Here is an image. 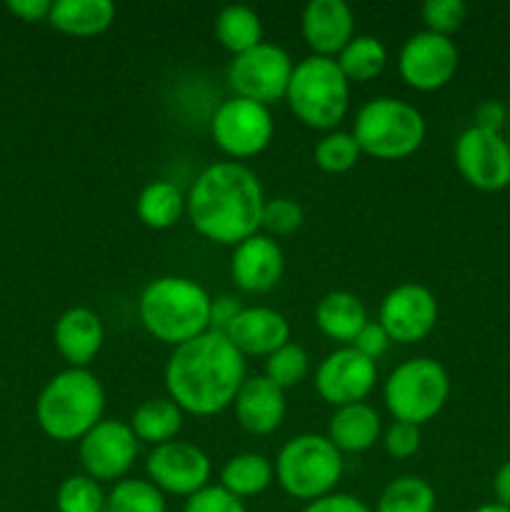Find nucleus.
I'll return each mask as SVG.
<instances>
[{
	"label": "nucleus",
	"mask_w": 510,
	"mask_h": 512,
	"mask_svg": "<svg viewBox=\"0 0 510 512\" xmlns=\"http://www.w3.org/2000/svg\"><path fill=\"white\" fill-rule=\"evenodd\" d=\"M105 340L103 320L95 310L85 305L68 308L53 328V343L60 358L68 363V368H88L100 353Z\"/></svg>",
	"instance_id": "20"
},
{
	"label": "nucleus",
	"mask_w": 510,
	"mask_h": 512,
	"mask_svg": "<svg viewBox=\"0 0 510 512\" xmlns=\"http://www.w3.org/2000/svg\"><path fill=\"white\" fill-rule=\"evenodd\" d=\"M183 410L170 398H148L135 408L130 418L138 443H148L153 448L170 443L183 430Z\"/></svg>",
	"instance_id": "25"
},
{
	"label": "nucleus",
	"mask_w": 510,
	"mask_h": 512,
	"mask_svg": "<svg viewBox=\"0 0 510 512\" xmlns=\"http://www.w3.org/2000/svg\"><path fill=\"white\" fill-rule=\"evenodd\" d=\"M140 443L130 423L123 420H100L78 443L80 465L85 475L98 483H115L128 475L138 458Z\"/></svg>",
	"instance_id": "14"
},
{
	"label": "nucleus",
	"mask_w": 510,
	"mask_h": 512,
	"mask_svg": "<svg viewBox=\"0 0 510 512\" xmlns=\"http://www.w3.org/2000/svg\"><path fill=\"white\" fill-rule=\"evenodd\" d=\"M293 68L295 63L288 50L263 40L255 48L233 55L225 80H228L235 98L255 100V103L270 108L278 100H285Z\"/></svg>",
	"instance_id": "9"
},
{
	"label": "nucleus",
	"mask_w": 510,
	"mask_h": 512,
	"mask_svg": "<svg viewBox=\"0 0 510 512\" xmlns=\"http://www.w3.org/2000/svg\"><path fill=\"white\" fill-rule=\"evenodd\" d=\"M243 310V305L235 300V295H218V298L210 300V330L215 333H225L228 325L238 318V313Z\"/></svg>",
	"instance_id": "41"
},
{
	"label": "nucleus",
	"mask_w": 510,
	"mask_h": 512,
	"mask_svg": "<svg viewBox=\"0 0 510 512\" xmlns=\"http://www.w3.org/2000/svg\"><path fill=\"white\" fill-rule=\"evenodd\" d=\"M365 323H368V310L363 300L348 290H330L315 305V325L325 338L335 343L353 345Z\"/></svg>",
	"instance_id": "23"
},
{
	"label": "nucleus",
	"mask_w": 510,
	"mask_h": 512,
	"mask_svg": "<svg viewBox=\"0 0 510 512\" xmlns=\"http://www.w3.org/2000/svg\"><path fill=\"white\" fill-rule=\"evenodd\" d=\"M303 512H373L370 505L348 493H330L305 505Z\"/></svg>",
	"instance_id": "40"
},
{
	"label": "nucleus",
	"mask_w": 510,
	"mask_h": 512,
	"mask_svg": "<svg viewBox=\"0 0 510 512\" xmlns=\"http://www.w3.org/2000/svg\"><path fill=\"white\" fill-rule=\"evenodd\" d=\"M343 453L328 435L303 433L290 438L275 458V480L295 500L325 498L335 493L343 478Z\"/></svg>",
	"instance_id": "6"
},
{
	"label": "nucleus",
	"mask_w": 510,
	"mask_h": 512,
	"mask_svg": "<svg viewBox=\"0 0 510 512\" xmlns=\"http://www.w3.org/2000/svg\"><path fill=\"white\" fill-rule=\"evenodd\" d=\"M285 273V255L278 240L265 233H255L233 248L230 278L243 293H270Z\"/></svg>",
	"instance_id": "17"
},
{
	"label": "nucleus",
	"mask_w": 510,
	"mask_h": 512,
	"mask_svg": "<svg viewBox=\"0 0 510 512\" xmlns=\"http://www.w3.org/2000/svg\"><path fill=\"white\" fill-rule=\"evenodd\" d=\"M108 512H168L165 493L150 480L123 478L113 485L105 498Z\"/></svg>",
	"instance_id": "31"
},
{
	"label": "nucleus",
	"mask_w": 510,
	"mask_h": 512,
	"mask_svg": "<svg viewBox=\"0 0 510 512\" xmlns=\"http://www.w3.org/2000/svg\"><path fill=\"white\" fill-rule=\"evenodd\" d=\"M458 45L448 35L420 30L403 43L398 55V73L413 90L433 93L445 88L458 73Z\"/></svg>",
	"instance_id": "12"
},
{
	"label": "nucleus",
	"mask_w": 510,
	"mask_h": 512,
	"mask_svg": "<svg viewBox=\"0 0 510 512\" xmlns=\"http://www.w3.org/2000/svg\"><path fill=\"white\" fill-rule=\"evenodd\" d=\"M353 138L363 155L375 160H403L425 140V118L415 105L400 98L368 100L355 113Z\"/></svg>",
	"instance_id": "7"
},
{
	"label": "nucleus",
	"mask_w": 510,
	"mask_h": 512,
	"mask_svg": "<svg viewBox=\"0 0 510 512\" xmlns=\"http://www.w3.org/2000/svg\"><path fill=\"white\" fill-rule=\"evenodd\" d=\"M310 373V355L303 345L285 343L265 358V378L278 385L280 390H290L303 383Z\"/></svg>",
	"instance_id": "33"
},
{
	"label": "nucleus",
	"mask_w": 510,
	"mask_h": 512,
	"mask_svg": "<svg viewBox=\"0 0 510 512\" xmlns=\"http://www.w3.org/2000/svg\"><path fill=\"white\" fill-rule=\"evenodd\" d=\"M473 512H510V508H505V505L500 503H485V505H478Z\"/></svg>",
	"instance_id": "45"
},
{
	"label": "nucleus",
	"mask_w": 510,
	"mask_h": 512,
	"mask_svg": "<svg viewBox=\"0 0 510 512\" xmlns=\"http://www.w3.org/2000/svg\"><path fill=\"white\" fill-rule=\"evenodd\" d=\"M383 433V423L373 405L355 403L335 408L328 420V440L340 453H365Z\"/></svg>",
	"instance_id": "22"
},
{
	"label": "nucleus",
	"mask_w": 510,
	"mask_h": 512,
	"mask_svg": "<svg viewBox=\"0 0 510 512\" xmlns=\"http://www.w3.org/2000/svg\"><path fill=\"white\" fill-rule=\"evenodd\" d=\"M505 123V105L500 100H483L475 108V128L490 130V133H500Z\"/></svg>",
	"instance_id": "42"
},
{
	"label": "nucleus",
	"mask_w": 510,
	"mask_h": 512,
	"mask_svg": "<svg viewBox=\"0 0 510 512\" xmlns=\"http://www.w3.org/2000/svg\"><path fill=\"white\" fill-rule=\"evenodd\" d=\"M390 343H393V340H390V335L385 333V328L380 323H365V328L360 330L358 333V338L353 340V348L358 350L360 355H365V358L368 360H378V358H383L385 353H388V348H390Z\"/></svg>",
	"instance_id": "39"
},
{
	"label": "nucleus",
	"mask_w": 510,
	"mask_h": 512,
	"mask_svg": "<svg viewBox=\"0 0 510 512\" xmlns=\"http://www.w3.org/2000/svg\"><path fill=\"white\" fill-rule=\"evenodd\" d=\"M263 205L258 175L238 160L208 165L185 193V215L195 233L233 248L260 233Z\"/></svg>",
	"instance_id": "1"
},
{
	"label": "nucleus",
	"mask_w": 510,
	"mask_h": 512,
	"mask_svg": "<svg viewBox=\"0 0 510 512\" xmlns=\"http://www.w3.org/2000/svg\"><path fill=\"white\" fill-rule=\"evenodd\" d=\"M300 30L313 55L338 58L355 38V15L345 0H310L300 15Z\"/></svg>",
	"instance_id": "18"
},
{
	"label": "nucleus",
	"mask_w": 510,
	"mask_h": 512,
	"mask_svg": "<svg viewBox=\"0 0 510 512\" xmlns=\"http://www.w3.org/2000/svg\"><path fill=\"white\" fill-rule=\"evenodd\" d=\"M453 163L475 190L498 193L510 185V143L500 133L470 125L455 140Z\"/></svg>",
	"instance_id": "11"
},
{
	"label": "nucleus",
	"mask_w": 510,
	"mask_h": 512,
	"mask_svg": "<svg viewBox=\"0 0 510 512\" xmlns=\"http://www.w3.org/2000/svg\"><path fill=\"white\" fill-rule=\"evenodd\" d=\"M145 473H148L150 483L163 490L165 495H180L188 500L198 490L208 488L213 463L198 445L185 443V440H170V443L150 450L148 460H145Z\"/></svg>",
	"instance_id": "13"
},
{
	"label": "nucleus",
	"mask_w": 510,
	"mask_h": 512,
	"mask_svg": "<svg viewBox=\"0 0 510 512\" xmlns=\"http://www.w3.org/2000/svg\"><path fill=\"white\" fill-rule=\"evenodd\" d=\"M305 213L295 200L290 198H273L265 200L263 205V218H260V228L265 235H290L303 225Z\"/></svg>",
	"instance_id": "35"
},
{
	"label": "nucleus",
	"mask_w": 510,
	"mask_h": 512,
	"mask_svg": "<svg viewBox=\"0 0 510 512\" xmlns=\"http://www.w3.org/2000/svg\"><path fill=\"white\" fill-rule=\"evenodd\" d=\"M140 223L150 230H168L185 215V193L170 180H150L135 200Z\"/></svg>",
	"instance_id": "26"
},
{
	"label": "nucleus",
	"mask_w": 510,
	"mask_h": 512,
	"mask_svg": "<svg viewBox=\"0 0 510 512\" xmlns=\"http://www.w3.org/2000/svg\"><path fill=\"white\" fill-rule=\"evenodd\" d=\"M245 380V358L215 330L173 348L165 363L168 398L195 418H210L233 408Z\"/></svg>",
	"instance_id": "2"
},
{
	"label": "nucleus",
	"mask_w": 510,
	"mask_h": 512,
	"mask_svg": "<svg viewBox=\"0 0 510 512\" xmlns=\"http://www.w3.org/2000/svg\"><path fill=\"white\" fill-rule=\"evenodd\" d=\"M450 395V375L435 358H410L388 375L383 400L388 413L400 423L425 425L445 408Z\"/></svg>",
	"instance_id": "8"
},
{
	"label": "nucleus",
	"mask_w": 510,
	"mask_h": 512,
	"mask_svg": "<svg viewBox=\"0 0 510 512\" xmlns=\"http://www.w3.org/2000/svg\"><path fill=\"white\" fill-rule=\"evenodd\" d=\"M50 8L53 3L48 0H10L8 10L13 15H18L25 23H38V20H48Z\"/></svg>",
	"instance_id": "43"
},
{
	"label": "nucleus",
	"mask_w": 510,
	"mask_h": 512,
	"mask_svg": "<svg viewBox=\"0 0 510 512\" xmlns=\"http://www.w3.org/2000/svg\"><path fill=\"white\" fill-rule=\"evenodd\" d=\"M383 448L395 460L413 458L420 450V428L418 425L393 420L383 433Z\"/></svg>",
	"instance_id": "38"
},
{
	"label": "nucleus",
	"mask_w": 510,
	"mask_h": 512,
	"mask_svg": "<svg viewBox=\"0 0 510 512\" xmlns=\"http://www.w3.org/2000/svg\"><path fill=\"white\" fill-rule=\"evenodd\" d=\"M285 103L300 123L328 133L348 115L350 83L335 58L308 55L295 63Z\"/></svg>",
	"instance_id": "5"
},
{
	"label": "nucleus",
	"mask_w": 510,
	"mask_h": 512,
	"mask_svg": "<svg viewBox=\"0 0 510 512\" xmlns=\"http://www.w3.org/2000/svg\"><path fill=\"white\" fill-rule=\"evenodd\" d=\"M378 380V365L360 355L353 345L333 350L315 370V390L333 408L365 403Z\"/></svg>",
	"instance_id": "16"
},
{
	"label": "nucleus",
	"mask_w": 510,
	"mask_h": 512,
	"mask_svg": "<svg viewBox=\"0 0 510 512\" xmlns=\"http://www.w3.org/2000/svg\"><path fill=\"white\" fill-rule=\"evenodd\" d=\"M235 420L240 428L250 435H270L283 425L285 413H288V400L285 390L270 383L265 375L248 378L235 395Z\"/></svg>",
	"instance_id": "21"
},
{
	"label": "nucleus",
	"mask_w": 510,
	"mask_h": 512,
	"mask_svg": "<svg viewBox=\"0 0 510 512\" xmlns=\"http://www.w3.org/2000/svg\"><path fill=\"white\" fill-rule=\"evenodd\" d=\"M210 135L213 143L233 160L255 158L273 140L275 120L268 105L233 95L215 108L210 118Z\"/></svg>",
	"instance_id": "10"
},
{
	"label": "nucleus",
	"mask_w": 510,
	"mask_h": 512,
	"mask_svg": "<svg viewBox=\"0 0 510 512\" xmlns=\"http://www.w3.org/2000/svg\"><path fill=\"white\" fill-rule=\"evenodd\" d=\"M493 493H495V503L510 508V460H505V463L495 470Z\"/></svg>",
	"instance_id": "44"
},
{
	"label": "nucleus",
	"mask_w": 510,
	"mask_h": 512,
	"mask_svg": "<svg viewBox=\"0 0 510 512\" xmlns=\"http://www.w3.org/2000/svg\"><path fill=\"white\" fill-rule=\"evenodd\" d=\"M338 68L348 78V83H368V80L378 78L388 65V48L375 35H355L340 55L335 58Z\"/></svg>",
	"instance_id": "29"
},
{
	"label": "nucleus",
	"mask_w": 510,
	"mask_h": 512,
	"mask_svg": "<svg viewBox=\"0 0 510 512\" xmlns=\"http://www.w3.org/2000/svg\"><path fill=\"white\" fill-rule=\"evenodd\" d=\"M223 335L243 358L245 355L268 358L285 343H290V323L280 310L253 305V308L240 310L238 318L228 325Z\"/></svg>",
	"instance_id": "19"
},
{
	"label": "nucleus",
	"mask_w": 510,
	"mask_h": 512,
	"mask_svg": "<svg viewBox=\"0 0 510 512\" xmlns=\"http://www.w3.org/2000/svg\"><path fill=\"white\" fill-rule=\"evenodd\" d=\"M183 512H248L245 503L220 485H208L185 500Z\"/></svg>",
	"instance_id": "37"
},
{
	"label": "nucleus",
	"mask_w": 510,
	"mask_h": 512,
	"mask_svg": "<svg viewBox=\"0 0 510 512\" xmlns=\"http://www.w3.org/2000/svg\"><path fill=\"white\" fill-rule=\"evenodd\" d=\"M465 18H468V5L463 0H428L423 5V23L430 33L450 38L455 30L463 28Z\"/></svg>",
	"instance_id": "36"
},
{
	"label": "nucleus",
	"mask_w": 510,
	"mask_h": 512,
	"mask_svg": "<svg viewBox=\"0 0 510 512\" xmlns=\"http://www.w3.org/2000/svg\"><path fill=\"white\" fill-rule=\"evenodd\" d=\"M115 20V5L110 0H58L53 3L48 23L73 38H95L105 33Z\"/></svg>",
	"instance_id": "24"
},
{
	"label": "nucleus",
	"mask_w": 510,
	"mask_h": 512,
	"mask_svg": "<svg viewBox=\"0 0 510 512\" xmlns=\"http://www.w3.org/2000/svg\"><path fill=\"white\" fill-rule=\"evenodd\" d=\"M103 485L90 475H70L58 485L55 508L58 512H103L105 510Z\"/></svg>",
	"instance_id": "34"
},
{
	"label": "nucleus",
	"mask_w": 510,
	"mask_h": 512,
	"mask_svg": "<svg viewBox=\"0 0 510 512\" xmlns=\"http://www.w3.org/2000/svg\"><path fill=\"white\" fill-rule=\"evenodd\" d=\"M360 155H363V150H360L358 140L353 138V133H345V130H328V133L315 143L313 150L315 165H318L320 170H325V173L333 175L353 170L355 165H358Z\"/></svg>",
	"instance_id": "32"
},
{
	"label": "nucleus",
	"mask_w": 510,
	"mask_h": 512,
	"mask_svg": "<svg viewBox=\"0 0 510 512\" xmlns=\"http://www.w3.org/2000/svg\"><path fill=\"white\" fill-rule=\"evenodd\" d=\"M213 33L215 40L233 55H240L263 43L260 15L248 5H225V8H220V13L215 15Z\"/></svg>",
	"instance_id": "28"
},
{
	"label": "nucleus",
	"mask_w": 510,
	"mask_h": 512,
	"mask_svg": "<svg viewBox=\"0 0 510 512\" xmlns=\"http://www.w3.org/2000/svg\"><path fill=\"white\" fill-rule=\"evenodd\" d=\"M378 323L393 343L413 345L428 338L438 325V300L420 283H400L383 298Z\"/></svg>",
	"instance_id": "15"
},
{
	"label": "nucleus",
	"mask_w": 510,
	"mask_h": 512,
	"mask_svg": "<svg viewBox=\"0 0 510 512\" xmlns=\"http://www.w3.org/2000/svg\"><path fill=\"white\" fill-rule=\"evenodd\" d=\"M438 495L428 480L418 475H400L380 493L373 512H435Z\"/></svg>",
	"instance_id": "30"
},
{
	"label": "nucleus",
	"mask_w": 510,
	"mask_h": 512,
	"mask_svg": "<svg viewBox=\"0 0 510 512\" xmlns=\"http://www.w3.org/2000/svg\"><path fill=\"white\" fill-rule=\"evenodd\" d=\"M275 478V465L260 453H238L220 470V488L235 498H255L265 493Z\"/></svg>",
	"instance_id": "27"
},
{
	"label": "nucleus",
	"mask_w": 510,
	"mask_h": 512,
	"mask_svg": "<svg viewBox=\"0 0 510 512\" xmlns=\"http://www.w3.org/2000/svg\"><path fill=\"white\" fill-rule=\"evenodd\" d=\"M210 293L183 275L150 280L138 300V315L145 333L160 343L178 348L210 330Z\"/></svg>",
	"instance_id": "3"
},
{
	"label": "nucleus",
	"mask_w": 510,
	"mask_h": 512,
	"mask_svg": "<svg viewBox=\"0 0 510 512\" xmlns=\"http://www.w3.org/2000/svg\"><path fill=\"white\" fill-rule=\"evenodd\" d=\"M105 413V388L88 368L53 375L35 403V420L48 438L60 443L83 440Z\"/></svg>",
	"instance_id": "4"
}]
</instances>
